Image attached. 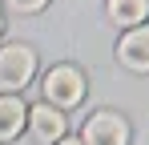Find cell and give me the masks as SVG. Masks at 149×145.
Returning a JSON list of instances; mask_svg holds the SVG:
<instances>
[{"label":"cell","mask_w":149,"mask_h":145,"mask_svg":"<svg viewBox=\"0 0 149 145\" xmlns=\"http://www.w3.org/2000/svg\"><path fill=\"white\" fill-rule=\"evenodd\" d=\"M45 105H52V109H73V105H81L85 101V77H81V69H73V65H56V69H49V77H45Z\"/></svg>","instance_id":"6da1fadb"},{"label":"cell","mask_w":149,"mask_h":145,"mask_svg":"<svg viewBox=\"0 0 149 145\" xmlns=\"http://www.w3.org/2000/svg\"><path fill=\"white\" fill-rule=\"evenodd\" d=\"M36 72V52L28 45H4L0 48V93H20Z\"/></svg>","instance_id":"7a4b0ae2"},{"label":"cell","mask_w":149,"mask_h":145,"mask_svg":"<svg viewBox=\"0 0 149 145\" xmlns=\"http://www.w3.org/2000/svg\"><path fill=\"white\" fill-rule=\"evenodd\" d=\"M81 145H129V125L121 113H109L101 109L85 121V141Z\"/></svg>","instance_id":"3957f363"},{"label":"cell","mask_w":149,"mask_h":145,"mask_svg":"<svg viewBox=\"0 0 149 145\" xmlns=\"http://www.w3.org/2000/svg\"><path fill=\"white\" fill-rule=\"evenodd\" d=\"M28 129H32V137L40 145H56L65 137V117H61V109H52V105H32L28 109Z\"/></svg>","instance_id":"277c9868"},{"label":"cell","mask_w":149,"mask_h":145,"mask_svg":"<svg viewBox=\"0 0 149 145\" xmlns=\"http://www.w3.org/2000/svg\"><path fill=\"white\" fill-rule=\"evenodd\" d=\"M117 56H121L125 69H133V72H149V28H145V24L129 28V32L121 36Z\"/></svg>","instance_id":"5b68a950"},{"label":"cell","mask_w":149,"mask_h":145,"mask_svg":"<svg viewBox=\"0 0 149 145\" xmlns=\"http://www.w3.org/2000/svg\"><path fill=\"white\" fill-rule=\"evenodd\" d=\"M28 125V109H24V101L20 97H0V141H12L20 129Z\"/></svg>","instance_id":"8992f818"},{"label":"cell","mask_w":149,"mask_h":145,"mask_svg":"<svg viewBox=\"0 0 149 145\" xmlns=\"http://www.w3.org/2000/svg\"><path fill=\"white\" fill-rule=\"evenodd\" d=\"M149 16V0H109V20L121 28H137Z\"/></svg>","instance_id":"52a82bcc"},{"label":"cell","mask_w":149,"mask_h":145,"mask_svg":"<svg viewBox=\"0 0 149 145\" xmlns=\"http://www.w3.org/2000/svg\"><path fill=\"white\" fill-rule=\"evenodd\" d=\"M4 4H8L12 12H40L49 0H4Z\"/></svg>","instance_id":"ba28073f"},{"label":"cell","mask_w":149,"mask_h":145,"mask_svg":"<svg viewBox=\"0 0 149 145\" xmlns=\"http://www.w3.org/2000/svg\"><path fill=\"white\" fill-rule=\"evenodd\" d=\"M56 145H81V137H61Z\"/></svg>","instance_id":"9c48e42d"},{"label":"cell","mask_w":149,"mask_h":145,"mask_svg":"<svg viewBox=\"0 0 149 145\" xmlns=\"http://www.w3.org/2000/svg\"><path fill=\"white\" fill-rule=\"evenodd\" d=\"M0 32H4V16H0Z\"/></svg>","instance_id":"30bf717a"}]
</instances>
